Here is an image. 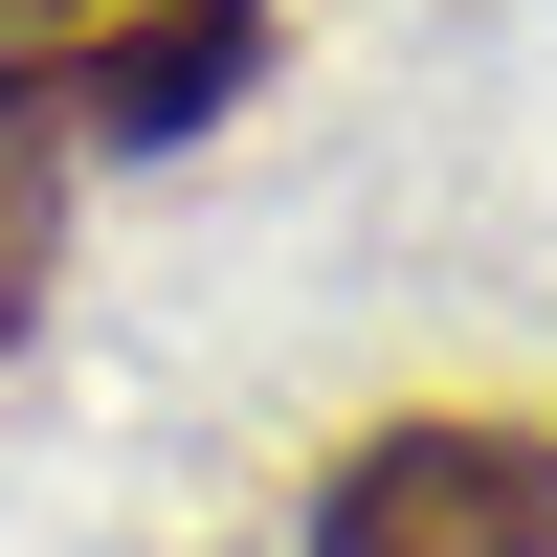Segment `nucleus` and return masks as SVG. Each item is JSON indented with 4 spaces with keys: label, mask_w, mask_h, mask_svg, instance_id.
<instances>
[{
    "label": "nucleus",
    "mask_w": 557,
    "mask_h": 557,
    "mask_svg": "<svg viewBox=\"0 0 557 557\" xmlns=\"http://www.w3.org/2000/svg\"><path fill=\"white\" fill-rule=\"evenodd\" d=\"M45 268H67V201H45V157H0V357H23Z\"/></svg>",
    "instance_id": "7ed1b4c3"
},
{
    "label": "nucleus",
    "mask_w": 557,
    "mask_h": 557,
    "mask_svg": "<svg viewBox=\"0 0 557 557\" xmlns=\"http://www.w3.org/2000/svg\"><path fill=\"white\" fill-rule=\"evenodd\" d=\"M290 557H557V424L513 401H401L312 469V535Z\"/></svg>",
    "instance_id": "f257e3e1"
},
{
    "label": "nucleus",
    "mask_w": 557,
    "mask_h": 557,
    "mask_svg": "<svg viewBox=\"0 0 557 557\" xmlns=\"http://www.w3.org/2000/svg\"><path fill=\"white\" fill-rule=\"evenodd\" d=\"M268 0H0V157L45 134H201L246 89Z\"/></svg>",
    "instance_id": "f03ea898"
}]
</instances>
